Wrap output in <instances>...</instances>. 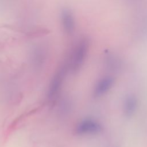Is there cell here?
<instances>
[{
	"mask_svg": "<svg viewBox=\"0 0 147 147\" xmlns=\"http://www.w3.org/2000/svg\"><path fill=\"white\" fill-rule=\"evenodd\" d=\"M137 107V98L133 95L128 96L125 100L123 112L126 116H131L136 111Z\"/></svg>",
	"mask_w": 147,
	"mask_h": 147,
	"instance_id": "5b68a950",
	"label": "cell"
},
{
	"mask_svg": "<svg viewBox=\"0 0 147 147\" xmlns=\"http://www.w3.org/2000/svg\"><path fill=\"white\" fill-rule=\"evenodd\" d=\"M60 20L63 31L67 35L73 34L75 28V20L72 11L68 8H64L60 14Z\"/></svg>",
	"mask_w": 147,
	"mask_h": 147,
	"instance_id": "3957f363",
	"label": "cell"
},
{
	"mask_svg": "<svg viewBox=\"0 0 147 147\" xmlns=\"http://www.w3.org/2000/svg\"><path fill=\"white\" fill-rule=\"evenodd\" d=\"M89 49V41L86 37L80 38L72 47L67 60V65L77 70L84 63Z\"/></svg>",
	"mask_w": 147,
	"mask_h": 147,
	"instance_id": "6da1fadb",
	"label": "cell"
},
{
	"mask_svg": "<svg viewBox=\"0 0 147 147\" xmlns=\"http://www.w3.org/2000/svg\"><path fill=\"white\" fill-rule=\"evenodd\" d=\"M114 79L112 76H106L98 80L95 86L94 94L99 96L107 93L114 86Z\"/></svg>",
	"mask_w": 147,
	"mask_h": 147,
	"instance_id": "277c9868",
	"label": "cell"
},
{
	"mask_svg": "<svg viewBox=\"0 0 147 147\" xmlns=\"http://www.w3.org/2000/svg\"><path fill=\"white\" fill-rule=\"evenodd\" d=\"M102 130V126L97 121L87 118L79 122L75 127L76 134L79 135H92L98 134Z\"/></svg>",
	"mask_w": 147,
	"mask_h": 147,
	"instance_id": "7a4b0ae2",
	"label": "cell"
}]
</instances>
